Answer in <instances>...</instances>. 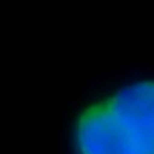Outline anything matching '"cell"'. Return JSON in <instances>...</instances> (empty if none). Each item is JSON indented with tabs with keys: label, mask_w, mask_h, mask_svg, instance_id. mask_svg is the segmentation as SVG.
I'll return each mask as SVG.
<instances>
[{
	"label": "cell",
	"mask_w": 154,
	"mask_h": 154,
	"mask_svg": "<svg viewBox=\"0 0 154 154\" xmlns=\"http://www.w3.org/2000/svg\"><path fill=\"white\" fill-rule=\"evenodd\" d=\"M77 154H154V81H138L90 105L77 119Z\"/></svg>",
	"instance_id": "1"
}]
</instances>
